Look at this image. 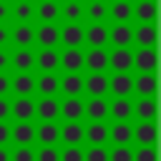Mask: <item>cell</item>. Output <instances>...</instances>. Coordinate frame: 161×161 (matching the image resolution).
<instances>
[{
  "mask_svg": "<svg viewBox=\"0 0 161 161\" xmlns=\"http://www.w3.org/2000/svg\"><path fill=\"white\" fill-rule=\"evenodd\" d=\"M10 143V126L8 121H0V146H8Z\"/></svg>",
  "mask_w": 161,
  "mask_h": 161,
  "instance_id": "45",
  "label": "cell"
},
{
  "mask_svg": "<svg viewBox=\"0 0 161 161\" xmlns=\"http://www.w3.org/2000/svg\"><path fill=\"white\" fill-rule=\"evenodd\" d=\"M133 93L141 98H156V73H136Z\"/></svg>",
  "mask_w": 161,
  "mask_h": 161,
  "instance_id": "28",
  "label": "cell"
},
{
  "mask_svg": "<svg viewBox=\"0 0 161 161\" xmlns=\"http://www.w3.org/2000/svg\"><path fill=\"white\" fill-rule=\"evenodd\" d=\"M133 116L138 121H156V98H136L133 101Z\"/></svg>",
  "mask_w": 161,
  "mask_h": 161,
  "instance_id": "36",
  "label": "cell"
},
{
  "mask_svg": "<svg viewBox=\"0 0 161 161\" xmlns=\"http://www.w3.org/2000/svg\"><path fill=\"white\" fill-rule=\"evenodd\" d=\"M60 50L58 48H35V70L38 73H58Z\"/></svg>",
  "mask_w": 161,
  "mask_h": 161,
  "instance_id": "7",
  "label": "cell"
},
{
  "mask_svg": "<svg viewBox=\"0 0 161 161\" xmlns=\"http://www.w3.org/2000/svg\"><path fill=\"white\" fill-rule=\"evenodd\" d=\"M108 23H133V0H108Z\"/></svg>",
  "mask_w": 161,
  "mask_h": 161,
  "instance_id": "14",
  "label": "cell"
},
{
  "mask_svg": "<svg viewBox=\"0 0 161 161\" xmlns=\"http://www.w3.org/2000/svg\"><path fill=\"white\" fill-rule=\"evenodd\" d=\"M60 116L65 121H80L83 118V98L80 96H65L60 101Z\"/></svg>",
  "mask_w": 161,
  "mask_h": 161,
  "instance_id": "30",
  "label": "cell"
},
{
  "mask_svg": "<svg viewBox=\"0 0 161 161\" xmlns=\"http://www.w3.org/2000/svg\"><path fill=\"white\" fill-rule=\"evenodd\" d=\"M60 161H83L80 146H65V148L60 151Z\"/></svg>",
  "mask_w": 161,
  "mask_h": 161,
  "instance_id": "42",
  "label": "cell"
},
{
  "mask_svg": "<svg viewBox=\"0 0 161 161\" xmlns=\"http://www.w3.org/2000/svg\"><path fill=\"white\" fill-rule=\"evenodd\" d=\"M86 48H108V23H83Z\"/></svg>",
  "mask_w": 161,
  "mask_h": 161,
  "instance_id": "3",
  "label": "cell"
},
{
  "mask_svg": "<svg viewBox=\"0 0 161 161\" xmlns=\"http://www.w3.org/2000/svg\"><path fill=\"white\" fill-rule=\"evenodd\" d=\"M35 116L40 121H55V118H60V101L55 96H40L35 101Z\"/></svg>",
  "mask_w": 161,
  "mask_h": 161,
  "instance_id": "18",
  "label": "cell"
},
{
  "mask_svg": "<svg viewBox=\"0 0 161 161\" xmlns=\"http://www.w3.org/2000/svg\"><path fill=\"white\" fill-rule=\"evenodd\" d=\"M63 48H83V23H58Z\"/></svg>",
  "mask_w": 161,
  "mask_h": 161,
  "instance_id": "12",
  "label": "cell"
},
{
  "mask_svg": "<svg viewBox=\"0 0 161 161\" xmlns=\"http://www.w3.org/2000/svg\"><path fill=\"white\" fill-rule=\"evenodd\" d=\"M10 118V98L0 96V121H8Z\"/></svg>",
  "mask_w": 161,
  "mask_h": 161,
  "instance_id": "47",
  "label": "cell"
},
{
  "mask_svg": "<svg viewBox=\"0 0 161 161\" xmlns=\"http://www.w3.org/2000/svg\"><path fill=\"white\" fill-rule=\"evenodd\" d=\"M108 93L113 98H131V93H133V75L131 73H111L108 75Z\"/></svg>",
  "mask_w": 161,
  "mask_h": 161,
  "instance_id": "9",
  "label": "cell"
},
{
  "mask_svg": "<svg viewBox=\"0 0 161 161\" xmlns=\"http://www.w3.org/2000/svg\"><path fill=\"white\" fill-rule=\"evenodd\" d=\"M108 161H133V151L128 146H113L108 151Z\"/></svg>",
  "mask_w": 161,
  "mask_h": 161,
  "instance_id": "38",
  "label": "cell"
},
{
  "mask_svg": "<svg viewBox=\"0 0 161 161\" xmlns=\"http://www.w3.org/2000/svg\"><path fill=\"white\" fill-rule=\"evenodd\" d=\"M58 23H83V0H58Z\"/></svg>",
  "mask_w": 161,
  "mask_h": 161,
  "instance_id": "13",
  "label": "cell"
},
{
  "mask_svg": "<svg viewBox=\"0 0 161 161\" xmlns=\"http://www.w3.org/2000/svg\"><path fill=\"white\" fill-rule=\"evenodd\" d=\"M83 93L88 96H108V73H86Z\"/></svg>",
  "mask_w": 161,
  "mask_h": 161,
  "instance_id": "22",
  "label": "cell"
},
{
  "mask_svg": "<svg viewBox=\"0 0 161 161\" xmlns=\"http://www.w3.org/2000/svg\"><path fill=\"white\" fill-rule=\"evenodd\" d=\"M0 23H10V0H0Z\"/></svg>",
  "mask_w": 161,
  "mask_h": 161,
  "instance_id": "48",
  "label": "cell"
},
{
  "mask_svg": "<svg viewBox=\"0 0 161 161\" xmlns=\"http://www.w3.org/2000/svg\"><path fill=\"white\" fill-rule=\"evenodd\" d=\"M108 70L131 73L133 70V48H108Z\"/></svg>",
  "mask_w": 161,
  "mask_h": 161,
  "instance_id": "6",
  "label": "cell"
},
{
  "mask_svg": "<svg viewBox=\"0 0 161 161\" xmlns=\"http://www.w3.org/2000/svg\"><path fill=\"white\" fill-rule=\"evenodd\" d=\"M10 141H15V146H30L35 141V126L30 121H15V126H10Z\"/></svg>",
  "mask_w": 161,
  "mask_h": 161,
  "instance_id": "23",
  "label": "cell"
},
{
  "mask_svg": "<svg viewBox=\"0 0 161 161\" xmlns=\"http://www.w3.org/2000/svg\"><path fill=\"white\" fill-rule=\"evenodd\" d=\"M133 45L156 48V23H133Z\"/></svg>",
  "mask_w": 161,
  "mask_h": 161,
  "instance_id": "16",
  "label": "cell"
},
{
  "mask_svg": "<svg viewBox=\"0 0 161 161\" xmlns=\"http://www.w3.org/2000/svg\"><path fill=\"white\" fill-rule=\"evenodd\" d=\"M10 48H35V23H10Z\"/></svg>",
  "mask_w": 161,
  "mask_h": 161,
  "instance_id": "1",
  "label": "cell"
},
{
  "mask_svg": "<svg viewBox=\"0 0 161 161\" xmlns=\"http://www.w3.org/2000/svg\"><path fill=\"white\" fill-rule=\"evenodd\" d=\"M60 68L63 73H83V48H63Z\"/></svg>",
  "mask_w": 161,
  "mask_h": 161,
  "instance_id": "21",
  "label": "cell"
},
{
  "mask_svg": "<svg viewBox=\"0 0 161 161\" xmlns=\"http://www.w3.org/2000/svg\"><path fill=\"white\" fill-rule=\"evenodd\" d=\"M131 116H133V101L131 98H111L108 101V118L131 121Z\"/></svg>",
  "mask_w": 161,
  "mask_h": 161,
  "instance_id": "29",
  "label": "cell"
},
{
  "mask_svg": "<svg viewBox=\"0 0 161 161\" xmlns=\"http://www.w3.org/2000/svg\"><path fill=\"white\" fill-rule=\"evenodd\" d=\"M35 48H10V73H33Z\"/></svg>",
  "mask_w": 161,
  "mask_h": 161,
  "instance_id": "4",
  "label": "cell"
},
{
  "mask_svg": "<svg viewBox=\"0 0 161 161\" xmlns=\"http://www.w3.org/2000/svg\"><path fill=\"white\" fill-rule=\"evenodd\" d=\"M133 161H156V148L153 146H138L133 151Z\"/></svg>",
  "mask_w": 161,
  "mask_h": 161,
  "instance_id": "41",
  "label": "cell"
},
{
  "mask_svg": "<svg viewBox=\"0 0 161 161\" xmlns=\"http://www.w3.org/2000/svg\"><path fill=\"white\" fill-rule=\"evenodd\" d=\"M0 48H10V23H0Z\"/></svg>",
  "mask_w": 161,
  "mask_h": 161,
  "instance_id": "43",
  "label": "cell"
},
{
  "mask_svg": "<svg viewBox=\"0 0 161 161\" xmlns=\"http://www.w3.org/2000/svg\"><path fill=\"white\" fill-rule=\"evenodd\" d=\"M10 23H35V0H10Z\"/></svg>",
  "mask_w": 161,
  "mask_h": 161,
  "instance_id": "11",
  "label": "cell"
},
{
  "mask_svg": "<svg viewBox=\"0 0 161 161\" xmlns=\"http://www.w3.org/2000/svg\"><path fill=\"white\" fill-rule=\"evenodd\" d=\"M35 93L38 96H58V73H38Z\"/></svg>",
  "mask_w": 161,
  "mask_h": 161,
  "instance_id": "35",
  "label": "cell"
},
{
  "mask_svg": "<svg viewBox=\"0 0 161 161\" xmlns=\"http://www.w3.org/2000/svg\"><path fill=\"white\" fill-rule=\"evenodd\" d=\"M60 25L58 23H35V48H58Z\"/></svg>",
  "mask_w": 161,
  "mask_h": 161,
  "instance_id": "5",
  "label": "cell"
},
{
  "mask_svg": "<svg viewBox=\"0 0 161 161\" xmlns=\"http://www.w3.org/2000/svg\"><path fill=\"white\" fill-rule=\"evenodd\" d=\"M108 48H133V23H108Z\"/></svg>",
  "mask_w": 161,
  "mask_h": 161,
  "instance_id": "2",
  "label": "cell"
},
{
  "mask_svg": "<svg viewBox=\"0 0 161 161\" xmlns=\"http://www.w3.org/2000/svg\"><path fill=\"white\" fill-rule=\"evenodd\" d=\"M108 141H113V146H128L133 141V126L128 121H113V126H108Z\"/></svg>",
  "mask_w": 161,
  "mask_h": 161,
  "instance_id": "25",
  "label": "cell"
},
{
  "mask_svg": "<svg viewBox=\"0 0 161 161\" xmlns=\"http://www.w3.org/2000/svg\"><path fill=\"white\" fill-rule=\"evenodd\" d=\"M35 161H60V151L55 146H43L40 151H35Z\"/></svg>",
  "mask_w": 161,
  "mask_h": 161,
  "instance_id": "40",
  "label": "cell"
},
{
  "mask_svg": "<svg viewBox=\"0 0 161 161\" xmlns=\"http://www.w3.org/2000/svg\"><path fill=\"white\" fill-rule=\"evenodd\" d=\"M133 70L156 73V48H133Z\"/></svg>",
  "mask_w": 161,
  "mask_h": 161,
  "instance_id": "17",
  "label": "cell"
},
{
  "mask_svg": "<svg viewBox=\"0 0 161 161\" xmlns=\"http://www.w3.org/2000/svg\"><path fill=\"white\" fill-rule=\"evenodd\" d=\"M133 141H138V146H153L156 143V121H138L133 126Z\"/></svg>",
  "mask_w": 161,
  "mask_h": 161,
  "instance_id": "33",
  "label": "cell"
},
{
  "mask_svg": "<svg viewBox=\"0 0 161 161\" xmlns=\"http://www.w3.org/2000/svg\"><path fill=\"white\" fill-rule=\"evenodd\" d=\"M10 93L13 96H33L35 93V73H10Z\"/></svg>",
  "mask_w": 161,
  "mask_h": 161,
  "instance_id": "19",
  "label": "cell"
},
{
  "mask_svg": "<svg viewBox=\"0 0 161 161\" xmlns=\"http://www.w3.org/2000/svg\"><path fill=\"white\" fill-rule=\"evenodd\" d=\"M83 68L88 73H108V48H86Z\"/></svg>",
  "mask_w": 161,
  "mask_h": 161,
  "instance_id": "8",
  "label": "cell"
},
{
  "mask_svg": "<svg viewBox=\"0 0 161 161\" xmlns=\"http://www.w3.org/2000/svg\"><path fill=\"white\" fill-rule=\"evenodd\" d=\"M60 136V126L55 121H40V126H35V141H40L43 146H55Z\"/></svg>",
  "mask_w": 161,
  "mask_h": 161,
  "instance_id": "31",
  "label": "cell"
},
{
  "mask_svg": "<svg viewBox=\"0 0 161 161\" xmlns=\"http://www.w3.org/2000/svg\"><path fill=\"white\" fill-rule=\"evenodd\" d=\"M10 116L15 121H33L35 118V98L33 96H15L10 101Z\"/></svg>",
  "mask_w": 161,
  "mask_h": 161,
  "instance_id": "10",
  "label": "cell"
},
{
  "mask_svg": "<svg viewBox=\"0 0 161 161\" xmlns=\"http://www.w3.org/2000/svg\"><path fill=\"white\" fill-rule=\"evenodd\" d=\"M0 96H10V73H0Z\"/></svg>",
  "mask_w": 161,
  "mask_h": 161,
  "instance_id": "46",
  "label": "cell"
},
{
  "mask_svg": "<svg viewBox=\"0 0 161 161\" xmlns=\"http://www.w3.org/2000/svg\"><path fill=\"white\" fill-rule=\"evenodd\" d=\"M83 138L91 146H106V141H108V123L106 121H91L88 126H83Z\"/></svg>",
  "mask_w": 161,
  "mask_h": 161,
  "instance_id": "24",
  "label": "cell"
},
{
  "mask_svg": "<svg viewBox=\"0 0 161 161\" xmlns=\"http://www.w3.org/2000/svg\"><path fill=\"white\" fill-rule=\"evenodd\" d=\"M83 23H108V0H83Z\"/></svg>",
  "mask_w": 161,
  "mask_h": 161,
  "instance_id": "15",
  "label": "cell"
},
{
  "mask_svg": "<svg viewBox=\"0 0 161 161\" xmlns=\"http://www.w3.org/2000/svg\"><path fill=\"white\" fill-rule=\"evenodd\" d=\"M58 93L80 96L83 93V73H63V75H58Z\"/></svg>",
  "mask_w": 161,
  "mask_h": 161,
  "instance_id": "27",
  "label": "cell"
},
{
  "mask_svg": "<svg viewBox=\"0 0 161 161\" xmlns=\"http://www.w3.org/2000/svg\"><path fill=\"white\" fill-rule=\"evenodd\" d=\"M0 161H10V151L5 146H0Z\"/></svg>",
  "mask_w": 161,
  "mask_h": 161,
  "instance_id": "49",
  "label": "cell"
},
{
  "mask_svg": "<svg viewBox=\"0 0 161 161\" xmlns=\"http://www.w3.org/2000/svg\"><path fill=\"white\" fill-rule=\"evenodd\" d=\"M35 23H58V0H35Z\"/></svg>",
  "mask_w": 161,
  "mask_h": 161,
  "instance_id": "34",
  "label": "cell"
},
{
  "mask_svg": "<svg viewBox=\"0 0 161 161\" xmlns=\"http://www.w3.org/2000/svg\"><path fill=\"white\" fill-rule=\"evenodd\" d=\"M156 0H133V23H156Z\"/></svg>",
  "mask_w": 161,
  "mask_h": 161,
  "instance_id": "26",
  "label": "cell"
},
{
  "mask_svg": "<svg viewBox=\"0 0 161 161\" xmlns=\"http://www.w3.org/2000/svg\"><path fill=\"white\" fill-rule=\"evenodd\" d=\"M0 73H10V48H0Z\"/></svg>",
  "mask_w": 161,
  "mask_h": 161,
  "instance_id": "44",
  "label": "cell"
},
{
  "mask_svg": "<svg viewBox=\"0 0 161 161\" xmlns=\"http://www.w3.org/2000/svg\"><path fill=\"white\" fill-rule=\"evenodd\" d=\"M83 161H108V148L106 146H91L83 151Z\"/></svg>",
  "mask_w": 161,
  "mask_h": 161,
  "instance_id": "37",
  "label": "cell"
},
{
  "mask_svg": "<svg viewBox=\"0 0 161 161\" xmlns=\"http://www.w3.org/2000/svg\"><path fill=\"white\" fill-rule=\"evenodd\" d=\"M58 141H63L65 146H78L83 141V123L80 121H65L60 126V136Z\"/></svg>",
  "mask_w": 161,
  "mask_h": 161,
  "instance_id": "32",
  "label": "cell"
},
{
  "mask_svg": "<svg viewBox=\"0 0 161 161\" xmlns=\"http://www.w3.org/2000/svg\"><path fill=\"white\" fill-rule=\"evenodd\" d=\"M83 116H88L91 121H106L108 118L106 96H88V101H83Z\"/></svg>",
  "mask_w": 161,
  "mask_h": 161,
  "instance_id": "20",
  "label": "cell"
},
{
  "mask_svg": "<svg viewBox=\"0 0 161 161\" xmlns=\"http://www.w3.org/2000/svg\"><path fill=\"white\" fill-rule=\"evenodd\" d=\"M10 161H35V151L30 146H15V151H10Z\"/></svg>",
  "mask_w": 161,
  "mask_h": 161,
  "instance_id": "39",
  "label": "cell"
}]
</instances>
